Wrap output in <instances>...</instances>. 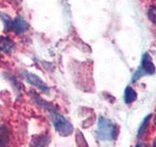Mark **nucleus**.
Segmentation results:
<instances>
[{
    "label": "nucleus",
    "instance_id": "nucleus-1",
    "mask_svg": "<svg viewBox=\"0 0 156 147\" xmlns=\"http://www.w3.org/2000/svg\"><path fill=\"white\" fill-rule=\"evenodd\" d=\"M118 130L113 122L105 117H100L98 122V136L101 140H114L116 139Z\"/></svg>",
    "mask_w": 156,
    "mask_h": 147
},
{
    "label": "nucleus",
    "instance_id": "nucleus-2",
    "mask_svg": "<svg viewBox=\"0 0 156 147\" xmlns=\"http://www.w3.org/2000/svg\"><path fill=\"white\" fill-rule=\"evenodd\" d=\"M48 110L50 111L52 122H53L54 126H55V130L58 134L63 136H67L71 134L73 131V126L70 123L57 111L51 109V108H48Z\"/></svg>",
    "mask_w": 156,
    "mask_h": 147
},
{
    "label": "nucleus",
    "instance_id": "nucleus-3",
    "mask_svg": "<svg viewBox=\"0 0 156 147\" xmlns=\"http://www.w3.org/2000/svg\"><path fill=\"white\" fill-rule=\"evenodd\" d=\"M155 73V66L151 60V57L148 55V53H145L144 57H143V61H141V66L140 68L138 70L135 74V76L133 77V82H135L136 80L141 76H144V75H153Z\"/></svg>",
    "mask_w": 156,
    "mask_h": 147
},
{
    "label": "nucleus",
    "instance_id": "nucleus-4",
    "mask_svg": "<svg viewBox=\"0 0 156 147\" xmlns=\"http://www.w3.org/2000/svg\"><path fill=\"white\" fill-rule=\"evenodd\" d=\"M23 75L29 85H31L32 86L38 88V89L41 90L42 92H49V87L38 76L34 75V74H32L30 72H27V71H23Z\"/></svg>",
    "mask_w": 156,
    "mask_h": 147
},
{
    "label": "nucleus",
    "instance_id": "nucleus-5",
    "mask_svg": "<svg viewBox=\"0 0 156 147\" xmlns=\"http://www.w3.org/2000/svg\"><path fill=\"white\" fill-rule=\"evenodd\" d=\"M29 28V24L21 15L18 16L13 20V24H12V31L16 34H22L24 32H27Z\"/></svg>",
    "mask_w": 156,
    "mask_h": 147
},
{
    "label": "nucleus",
    "instance_id": "nucleus-6",
    "mask_svg": "<svg viewBox=\"0 0 156 147\" xmlns=\"http://www.w3.org/2000/svg\"><path fill=\"white\" fill-rule=\"evenodd\" d=\"M15 49V42L10 37L0 36V52L10 55Z\"/></svg>",
    "mask_w": 156,
    "mask_h": 147
},
{
    "label": "nucleus",
    "instance_id": "nucleus-7",
    "mask_svg": "<svg viewBox=\"0 0 156 147\" xmlns=\"http://www.w3.org/2000/svg\"><path fill=\"white\" fill-rule=\"evenodd\" d=\"M136 97H138V94H136L134 88L131 86H127L124 92V100L127 104L133 103L136 99Z\"/></svg>",
    "mask_w": 156,
    "mask_h": 147
},
{
    "label": "nucleus",
    "instance_id": "nucleus-8",
    "mask_svg": "<svg viewBox=\"0 0 156 147\" xmlns=\"http://www.w3.org/2000/svg\"><path fill=\"white\" fill-rule=\"evenodd\" d=\"M9 143V131L6 126H0V147H6Z\"/></svg>",
    "mask_w": 156,
    "mask_h": 147
},
{
    "label": "nucleus",
    "instance_id": "nucleus-9",
    "mask_svg": "<svg viewBox=\"0 0 156 147\" xmlns=\"http://www.w3.org/2000/svg\"><path fill=\"white\" fill-rule=\"evenodd\" d=\"M0 19L2 20L4 24V31L6 32H9L12 31V24H13V19L9 15L5 14L3 12H0Z\"/></svg>",
    "mask_w": 156,
    "mask_h": 147
},
{
    "label": "nucleus",
    "instance_id": "nucleus-10",
    "mask_svg": "<svg viewBox=\"0 0 156 147\" xmlns=\"http://www.w3.org/2000/svg\"><path fill=\"white\" fill-rule=\"evenodd\" d=\"M150 118H151V115L146 116L145 119L143 122V124L140 125V129H139V132H138V136L139 137H141V136H144L145 134V132H146V130H147V127H148V124H149Z\"/></svg>",
    "mask_w": 156,
    "mask_h": 147
},
{
    "label": "nucleus",
    "instance_id": "nucleus-11",
    "mask_svg": "<svg viewBox=\"0 0 156 147\" xmlns=\"http://www.w3.org/2000/svg\"><path fill=\"white\" fill-rule=\"evenodd\" d=\"M48 143V137L47 136H38V139L34 141L33 147H46Z\"/></svg>",
    "mask_w": 156,
    "mask_h": 147
},
{
    "label": "nucleus",
    "instance_id": "nucleus-12",
    "mask_svg": "<svg viewBox=\"0 0 156 147\" xmlns=\"http://www.w3.org/2000/svg\"><path fill=\"white\" fill-rule=\"evenodd\" d=\"M148 19L150 20V22L156 24V6H151L148 10Z\"/></svg>",
    "mask_w": 156,
    "mask_h": 147
},
{
    "label": "nucleus",
    "instance_id": "nucleus-13",
    "mask_svg": "<svg viewBox=\"0 0 156 147\" xmlns=\"http://www.w3.org/2000/svg\"><path fill=\"white\" fill-rule=\"evenodd\" d=\"M136 147H147V146H146L144 143H138L136 145Z\"/></svg>",
    "mask_w": 156,
    "mask_h": 147
},
{
    "label": "nucleus",
    "instance_id": "nucleus-14",
    "mask_svg": "<svg viewBox=\"0 0 156 147\" xmlns=\"http://www.w3.org/2000/svg\"><path fill=\"white\" fill-rule=\"evenodd\" d=\"M152 147H156V139H155V141L153 142V146Z\"/></svg>",
    "mask_w": 156,
    "mask_h": 147
},
{
    "label": "nucleus",
    "instance_id": "nucleus-15",
    "mask_svg": "<svg viewBox=\"0 0 156 147\" xmlns=\"http://www.w3.org/2000/svg\"><path fill=\"white\" fill-rule=\"evenodd\" d=\"M9 1H14V0H9Z\"/></svg>",
    "mask_w": 156,
    "mask_h": 147
},
{
    "label": "nucleus",
    "instance_id": "nucleus-16",
    "mask_svg": "<svg viewBox=\"0 0 156 147\" xmlns=\"http://www.w3.org/2000/svg\"><path fill=\"white\" fill-rule=\"evenodd\" d=\"M155 122H156V116H155Z\"/></svg>",
    "mask_w": 156,
    "mask_h": 147
},
{
    "label": "nucleus",
    "instance_id": "nucleus-17",
    "mask_svg": "<svg viewBox=\"0 0 156 147\" xmlns=\"http://www.w3.org/2000/svg\"><path fill=\"white\" fill-rule=\"evenodd\" d=\"M0 54H1V52H0ZM0 56H1V55H0Z\"/></svg>",
    "mask_w": 156,
    "mask_h": 147
}]
</instances>
